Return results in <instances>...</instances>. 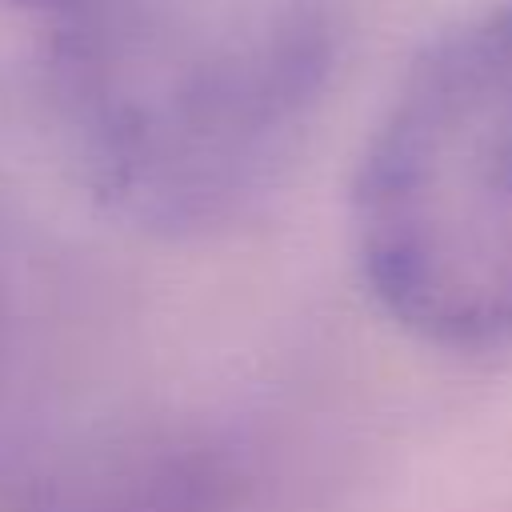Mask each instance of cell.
Masks as SVG:
<instances>
[{
  "instance_id": "7a4b0ae2",
  "label": "cell",
  "mask_w": 512,
  "mask_h": 512,
  "mask_svg": "<svg viewBox=\"0 0 512 512\" xmlns=\"http://www.w3.org/2000/svg\"><path fill=\"white\" fill-rule=\"evenodd\" d=\"M348 232L360 284L412 340L512 348V0L412 56L364 136Z\"/></svg>"
},
{
  "instance_id": "3957f363",
  "label": "cell",
  "mask_w": 512,
  "mask_h": 512,
  "mask_svg": "<svg viewBox=\"0 0 512 512\" xmlns=\"http://www.w3.org/2000/svg\"><path fill=\"white\" fill-rule=\"evenodd\" d=\"M256 472L212 428H144L64 456L28 512H248Z\"/></svg>"
},
{
  "instance_id": "6da1fadb",
  "label": "cell",
  "mask_w": 512,
  "mask_h": 512,
  "mask_svg": "<svg viewBox=\"0 0 512 512\" xmlns=\"http://www.w3.org/2000/svg\"><path fill=\"white\" fill-rule=\"evenodd\" d=\"M68 156L148 232L240 216L292 160L336 60L332 0H16Z\"/></svg>"
}]
</instances>
